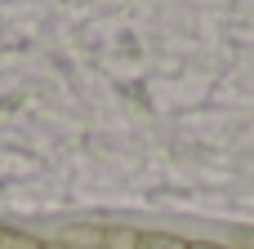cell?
<instances>
[{
    "label": "cell",
    "instance_id": "cell-1",
    "mask_svg": "<svg viewBox=\"0 0 254 249\" xmlns=\"http://www.w3.org/2000/svg\"><path fill=\"white\" fill-rule=\"evenodd\" d=\"M134 249H188V241H179L170 232H138V245Z\"/></svg>",
    "mask_w": 254,
    "mask_h": 249
},
{
    "label": "cell",
    "instance_id": "cell-2",
    "mask_svg": "<svg viewBox=\"0 0 254 249\" xmlns=\"http://www.w3.org/2000/svg\"><path fill=\"white\" fill-rule=\"evenodd\" d=\"M134 245H138V232H129V227H112L98 236V249H134Z\"/></svg>",
    "mask_w": 254,
    "mask_h": 249
},
{
    "label": "cell",
    "instance_id": "cell-3",
    "mask_svg": "<svg viewBox=\"0 0 254 249\" xmlns=\"http://www.w3.org/2000/svg\"><path fill=\"white\" fill-rule=\"evenodd\" d=\"M0 249H40V241H31L27 232H0Z\"/></svg>",
    "mask_w": 254,
    "mask_h": 249
},
{
    "label": "cell",
    "instance_id": "cell-4",
    "mask_svg": "<svg viewBox=\"0 0 254 249\" xmlns=\"http://www.w3.org/2000/svg\"><path fill=\"white\" fill-rule=\"evenodd\" d=\"M237 241H241V249H254V232H241Z\"/></svg>",
    "mask_w": 254,
    "mask_h": 249
},
{
    "label": "cell",
    "instance_id": "cell-5",
    "mask_svg": "<svg viewBox=\"0 0 254 249\" xmlns=\"http://www.w3.org/2000/svg\"><path fill=\"white\" fill-rule=\"evenodd\" d=\"M188 249H223V245H210V241H188Z\"/></svg>",
    "mask_w": 254,
    "mask_h": 249
},
{
    "label": "cell",
    "instance_id": "cell-6",
    "mask_svg": "<svg viewBox=\"0 0 254 249\" xmlns=\"http://www.w3.org/2000/svg\"><path fill=\"white\" fill-rule=\"evenodd\" d=\"M40 249H71V245H58V241H49V245H40Z\"/></svg>",
    "mask_w": 254,
    "mask_h": 249
}]
</instances>
